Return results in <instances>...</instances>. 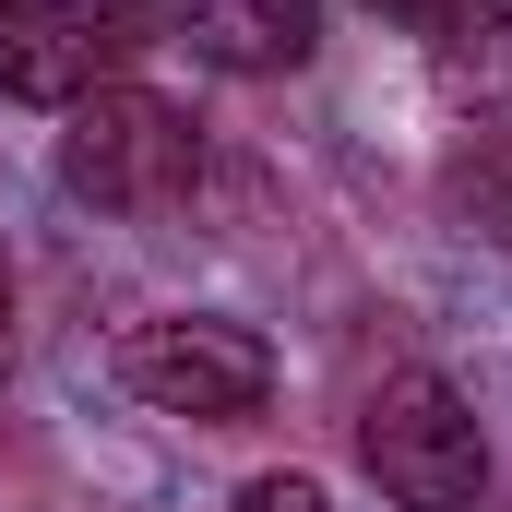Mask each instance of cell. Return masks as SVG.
I'll return each mask as SVG.
<instances>
[{
    "label": "cell",
    "mask_w": 512,
    "mask_h": 512,
    "mask_svg": "<svg viewBox=\"0 0 512 512\" xmlns=\"http://www.w3.org/2000/svg\"><path fill=\"white\" fill-rule=\"evenodd\" d=\"M203 179V120L155 84H96L60 108V191L96 215H167Z\"/></svg>",
    "instance_id": "6da1fadb"
},
{
    "label": "cell",
    "mask_w": 512,
    "mask_h": 512,
    "mask_svg": "<svg viewBox=\"0 0 512 512\" xmlns=\"http://www.w3.org/2000/svg\"><path fill=\"white\" fill-rule=\"evenodd\" d=\"M167 24H179V0H0V96L72 108Z\"/></svg>",
    "instance_id": "3957f363"
},
{
    "label": "cell",
    "mask_w": 512,
    "mask_h": 512,
    "mask_svg": "<svg viewBox=\"0 0 512 512\" xmlns=\"http://www.w3.org/2000/svg\"><path fill=\"white\" fill-rule=\"evenodd\" d=\"M358 465H370L405 512H477L489 501V441H477L465 393L441 382V370H393V382L358 405Z\"/></svg>",
    "instance_id": "7a4b0ae2"
},
{
    "label": "cell",
    "mask_w": 512,
    "mask_h": 512,
    "mask_svg": "<svg viewBox=\"0 0 512 512\" xmlns=\"http://www.w3.org/2000/svg\"><path fill=\"white\" fill-rule=\"evenodd\" d=\"M108 370H120V393H143L155 417H203V429H227V417H262V393H274V346H262L251 322L167 310V322H131Z\"/></svg>",
    "instance_id": "277c9868"
},
{
    "label": "cell",
    "mask_w": 512,
    "mask_h": 512,
    "mask_svg": "<svg viewBox=\"0 0 512 512\" xmlns=\"http://www.w3.org/2000/svg\"><path fill=\"white\" fill-rule=\"evenodd\" d=\"M370 12H393V24H417V36L441 24V0H370Z\"/></svg>",
    "instance_id": "9c48e42d"
},
{
    "label": "cell",
    "mask_w": 512,
    "mask_h": 512,
    "mask_svg": "<svg viewBox=\"0 0 512 512\" xmlns=\"http://www.w3.org/2000/svg\"><path fill=\"white\" fill-rule=\"evenodd\" d=\"M179 48L191 60H215V72H298L310 48H322V0H179Z\"/></svg>",
    "instance_id": "5b68a950"
},
{
    "label": "cell",
    "mask_w": 512,
    "mask_h": 512,
    "mask_svg": "<svg viewBox=\"0 0 512 512\" xmlns=\"http://www.w3.org/2000/svg\"><path fill=\"white\" fill-rule=\"evenodd\" d=\"M441 72L477 84V96H512V0H441Z\"/></svg>",
    "instance_id": "8992f818"
},
{
    "label": "cell",
    "mask_w": 512,
    "mask_h": 512,
    "mask_svg": "<svg viewBox=\"0 0 512 512\" xmlns=\"http://www.w3.org/2000/svg\"><path fill=\"white\" fill-rule=\"evenodd\" d=\"M239 512H334V501H322L310 477H251V489H239Z\"/></svg>",
    "instance_id": "ba28073f"
},
{
    "label": "cell",
    "mask_w": 512,
    "mask_h": 512,
    "mask_svg": "<svg viewBox=\"0 0 512 512\" xmlns=\"http://www.w3.org/2000/svg\"><path fill=\"white\" fill-rule=\"evenodd\" d=\"M453 203H465L489 239H512V131H477V143L453 155Z\"/></svg>",
    "instance_id": "52a82bcc"
},
{
    "label": "cell",
    "mask_w": 512,
    "mask_h": 512,
    "mask_svg": "<svg viewBox=\"0 0 512 512\" xmlns=\"http://www.w3.org/2000/svg\"><path fill=\"white\" fill-rule=\"evenodd\" d=\"M0 322H12V274H0Z\"/></svg>",
    "instance_id": "30bf717a"
}]
</instances>
